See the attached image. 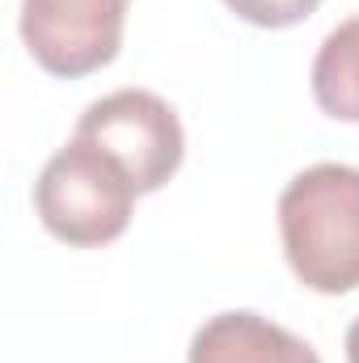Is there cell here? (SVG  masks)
Segmentation results:
<instances>
[{"instance_id": "ba28073f", "label": "cell", "mask_w": 359, "mask_h": 363, "mask_svg": "<svg viewBox=\"0 0 359 363\" xmlns=\"http://www.w3.org/2000/svg\"><path fill=\"white\" fill-rule=\"evenodd\" d=\"M347 363H359V317L351 321V330H347Z\"/></svg>"}, {"instance_id": "5b68a950", "label": "cell", "mask_w": 359, "mask_h": 363, "mask_svg": "<svg viewBox=\"0 0 359 363\" xmlns=\"http://www.w3.org/2000/svg\"><path fill=\"white\" fill-rule=\"evenodd\" d=\"M190 363H321V355L258 313H216L190 338Z\"/></svg>"}, {"instance_id": "3957f363", "label": "cell", "mask_w": 359, "mask_h": 363, "mask_svg": "<svg viewBox=\"0 0 359 363\" xmlns=\"http://www.w3.org/2000/svg\"><path fill=\"white\" fill-rule=\"evenodd\" d=\"M72 140L110 152L140 194L161 190L186 157V135L174 106L148 89H118L89 101Z\"/></svg>"}, {"instance_id": "8992f818", "label": "cell", "mask_w": 359, "mask_h": 363, "mask_svg": "<svg viewBox=\"0 0 359 363\" xmlns=\"http://www.w3.org/2000/svg\"><path fill=\"white\" fill-rule=\"evenodd\" d=\"M309 81L321 114L338 123H359V13L321 38Z\"/></svg>"}, {"instance_id": "52a82bcc", "label": "cell", "mask_w": 359, "mask_h": 363, "mask_svg": "<svg viewBox=\"0 0 359 363\" xmlns=\"http://www.w3.org/2000/svg\"><path fill=\"white\" fill-rule=\"evenodd\" d=\"M241 21L250 26H263V30H287V26H300L304 17L317 13L321 0H224Z\"/></svg>"}, {"instance_id": "7a4b0ae2", "label": "cell", "mask_w": 359, "mask_h": 363, "mask_svg": "<svg viewBox=\"0 0 359 363\" xmlns=\"http://www.w3.org/2000/svg\"><path fill=\"white\" fill-rule=\"evenodd\" d=\"M136 194V182L110 152L72 140L43 165L34 182V211L55 241L97 250L127 233Z\"/></svg>"}, {"instance_id": "277c9868", "label": "cell", "mask_w": 359, "mask_h": 363, "mask_svg": "<svg viewBox=\"0 0 359 363\" xmlns=\"http://www.w3.org/2000/svg\"><path fill=\"white\" fill-rule=\"evenodd\" d=\"M131 0H21V43L51 77L77 81L123 47Z\"/></svg>"}, {"instance_id": "6da1fadb", "label": "cell", "mask_w": 359, "mask_h": 363, "mask_svg": "<svg viewBox=\"0 0 359 363\" xmlns=\"http://www.w3.org/2000/svg\"><path fill=\"white\" fill-rule=\"evenodd\" d=\"M279 241L292 274L321 296L359 287V169L321 161L279 194Z\"/></svg>"}]
</instances>
